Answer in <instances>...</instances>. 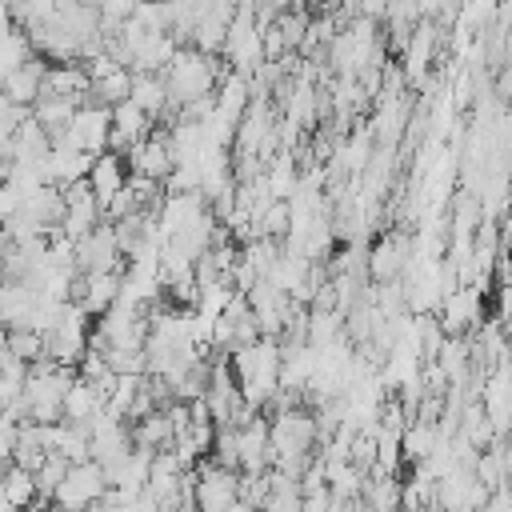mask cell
Segmentation results:
<instances>
[{
  "instance_id": "1",
  "label": "cell",
  "mask_w": 512,
  "mask_h": 512,
  "mask_svg": "<svg viewBox=\"0 0 512 512\" xmlns=\"http://www.w3.org/2000/svg\"><path fill=\"white\" fill-rule=\"evenodd\" d=\"M236 388L244 396V404L252 412H264L272 404V396L280 392V344L272 336H256L252 344L236 348L228 356Z\"/></svg>"
},
{
  "instance_id": "2",
  "label": "cell",
  "mask_w": 512,
  "mask_h": 512,
  "mask_svg": "<svg viewBox=\"0 0 512 512\" xmlns=\"http://www.w3.org/2000/svg\"><path fill=\"white\" fill-rule=\"evenodd\" d=\"M72 380H76L72 364H56L48 356L32 360L28 372H24V392H20V404L12 408V416L16 420H36V424L60 420V404H64V392H68Z\"/></svg>"
},
{
  "instance_id": "3",
  "label": "cell",
  "mask_w": 512,
  "mask_h": 512,
  "mask_svg": "<svg viewBox=\"0 0 512 512\" xmlns=\"http://www.w3.org/2000/svg\"><path fill=\"white\" fill-rule=\"evenodd\" d=\"M216 60L220 56H212V52H200L192 44H180L172 52V60L164 64V72H160L164 92H168V104L172 108H184V104H192L200 96H212L216 84H220V76H224V64H216Z\"/></svg>"
},
{
  "instance_id": "4",
  "label": "cell",
  "mask_w": 512,
  "mask_h": 512,
  "mask_svg": "<svg viewBox=\"0 0 512 512\" xmlns=\"http://www.w3.org/2000/svg\"><path fill=\"white\" fill-rule=\"evenodd\" d=\"M220 56L228 60V72H240V76H252L268 56H264V28L256 20V4L252 0H240L228 32H224V48Z\"/></svg>"
},
{
  "instance_id": "5",
  "label": "cell",
  "mask_w": 512,
  "mask_h": 512,
  "mask_svg": "<svg viewBox=\"0 0 512 512\" xmlns=\"http://www.w3.org/2000/svg\"><path fill=\"white\" fill-rule=\"evenodd\" d=\"M40 336H44V356H48V360L76 368L80 356H84L88 344H92V316H88L76 300H68V304L60 308V316H56Z\"/></svg>"
},
{
  "instance_id": "6",
  "label": "cell",
  "mask_w": 512,
  "mask_h": 512,
  "mask_svg": "<svg viewBox=\"0 0 512 512\" xmlns=\"http://www.w3.org/2000/svg\"><path fill=\"white\" fill-rule=\"evenodd\" d=\"M188 496L200 512H228L240 500V472L216 464L212 456H204L192 472H188Z\"/></svg>"
},
{
  "instance_id": "7",
  "label": "cell",
  "mask_w": 512,
  "mask_h": 512,
  "mask_svg": "<svg viewBox=\"0 0 512 512\" xmlns=\"http://www.w3.org/2000/svg\"><path fill=\"white\" fill-rule=\"evenodd\" d=\"M104 492H108L104 468L96 460H72L68 472H64V480L52 492V504L64 508V512H76V508H92Z\"/></svg>"
},
{
  "instance_id": "8",
  "label": "cell",
  "mask_w": 512,
  "mask_h": 512,
  "mask_svg": "<svg viewBox=\"0 0 512 512\" xmlns=\"http://www.w3.org/2000/svg\"><path fill=\"white\" fill-rule=\"evenodd\" d=\"M108 132H112V108L96 104V100H84L56 140H64V144H72L88 156H100V152H108Z\"/></svg>"
},
{
  "instance_id": "9",
  "label": "cell",
  "mask_w": 512,
  "mask_h": 512,
  "mask_svg": "<svg viewBox=\"0 0 512 512\" xmlns=\"http://www.w3.org/2000/svg\"><path fill=\"white\" fill-rule=\"evenodd\" d=\"M76 268L80 272H120L124 268V248L108 220H100L92 232H84L76 240Z\"/></svg>"
},
{
  "instance_id": "10",
  "label": "cell",
  "mask_w": 512,
  "mask_h": 512,
  "mask_svg": "<svg viewBox=\"0 0 512 512\" xmlns=\"http://www.w3.org/2000/svg\"><path fill=\"white\" fill-rule=\"evenodd\" d=\"M480 292L484 288H476V284H456V288H448L444 296H440V328H444V336H464V332H472V328H480V312H484V304H480Z\"/></svg>"
},
{
  "instance_id": "11",
  "label": "cell",
  "mask_w": 512,
  "mask_h": 512,
  "mask_svg": "<svg viewBox=\"0 0 512 512\" xmlns=\"http://www.w3.org/2000/svg\"><path fill=\"white\" fill-rule=\"evenodd\" d=\"M408 264H412V240H408L404 232H384V236L368 248V256H364V268H368V276H372L376 284L400 280V276L408 272Z\"/></svg>"
},
{
  "instance_id": "12",
  "label": "cell",
  "mask_w": 512,
  "mask_h": 512,
  "mask_svg": "<svg viewBox=\"0 0 512 512\" xmlns=\"http://www.w3.org/2000/svg\"><path fill=\"white\" fill-rule=\"evenodd\" d=\"M60 192H64V216H60V232L64 236L80 240L84 232H92L104 220V208H100L96 192L88 188V180H76V184L60 188Z\"/></svg>"
},
{
  "instance_id": "13",
  "label": "cell",
  "mask_w": 512,
  "mask_h": 512,
  "mask_svg": "<svg viewBox=\"0 0 512 512\" xmlns=\"http://www.w3.org/2000/svg\"><path fill=\"white\" fill-rule=\"evenodd\" d=\"M172 168H176V164H172V148H168V136H164V132H148V136L128 152V172H132V176H144V180L164 184Z\"/></svg>"
},
{
  "instance_id": "14",
  "label": "cell",
  "mask_w": 512,
  "mask_h": 512,
  "mask_svg": "<svg viewBox=\"0 0 512 512\" xmlns=\"http://www.w3.org/2000/svg\"><path fill=\"white\" fill-rule=\"evenodd\" d=\"M44 72H48V60L32 52L24 64H16V68L0 80V92H4L16 108H24V112H28V108L36 104V96L44 92Z\"/></svg>"
},
{
  "instance_id": "15",
  "label": "cell",
  "mask_w": 512,
  "mask_h": 512,
  "mask_svg": "<svg viewBox=\"0 0 512 512\" xmlns=\"http://www.w3.org/2000/svg\"><path fill=\"white\" fill-rule=\"evenodd\" d=\"M120 296V272H80L72 280V296L88 316H100L104 308H112Z\"/></svg>"
},
{
  "instance_id": "16",
  "label": "cell",
  "mask_w": 512,
  "mask_h": 512,
  "mask_svg": "<svg viewBox=\"0 0 512 512\" xmlns=\"http://www.w3.org/2000/svg\"><path fill=\"white\" fill-rule=\"evenodd\" d=\"M148 132H152V116H148L144 108H136L132 100H120V104L112 108V132H108V148H112V152L128 156Z\"/></svg>"
},
{
  "instance_id": "17",
  "label": "cell",
  "mask_w": 512,
  "mask_h": 512,
  "mask_svg": "<svg viewBox=\"0 0 512 512\" xmlns=\"http://www.w3.org/2000/svg\"><path fill=\"white\" fill-rule=\"evenodd\" d=\"M88 168H92V156H88V152H80V148H72V144H64V140H52L48 160H44V184L68 188V184L84 180Z\"/></svg>"
},
{
  "instance_id": "18",
  "label": "cell",
  "mask_w": 512,
  "mask_h": 512,
  "mask_svg": "<svg viewBox=\"0 0 512 512\" xmlns=\"http://www.w3.org/2000/svg\"><path fill=\"white\" fill-rule=\"evenodd\" d=\"M148 472H152V452L148 448H128L120 460H112V464H104V480H108V488H116V492H140L144 484H148Z\"/></svg>"
},
{
  "instance_id": "19",
  "label": "cell",
  "mask_w": 512,
  "mask_h": 512,
  "mask_svg": "<svg viewBox=\"0 0 512 512\" xmlns=\"http://www.w3.org/2000/svg\"><path fill=\"white\" fill-rule=\"evenodd\" d=\"M88 188L96 192V200H100V208L128 184V160L120 156V152H100V156H92V168H88Z\"/></svg>"
},
{
  "instance_id": "20",
  "label": "cell",
  "mask_w": 512,
  "mask_h": 512,
  "mask_svg": "<svg viewBox=\"0 0 512 512\" xmlns=\"http://www.w3.org/2000/svg\"><path fill=\"white\" fill-rule=\"evenodd\" d=\"M96 412H104V392H100L92 380H84V376L76 372V380H72L68 392H64L60 420H68V424H88Z\"/></svg>"
},
{
  "instance_id": "21",
  "label": "cell",
  "mask_w": 512,
  "mask_h": 512,
  "mask_svg": "<svg viewBox=\"0 0 512 512\" xmlns=\"http://www.w3.org/2000/svg\"><path fill=\"white\" fill-rule=\"evenodd\" d=\"M128 436H132V444H136V448H148V452L172 448V436H176V428H172V416H168V408H152V412H144V416L128 420Z\"/></svg>"
},
{
  "instance_id": "22",
  "label": "cell",
  "mask_w": 512,
  "mask_h": 512,
  "mask_svg": "<svg viewBox=\"0 0 512 512\" xmlns=\"http://www.w3.org/2000/svg\"><path fill=\"white\" fill-rule=\"evenodd\" d=\"M88 80H92L88 100L108 104V108H116V104L128 100V92H132V68H124V64H108L104 72H92Z\"/></svg>"
},
{
  "instance_id": "23",
  "label": "cell",
  "mask_w": 512,
  "mask_h": 512,
  "mask_svg": "<svg viewBox=\"0 0 512 512\" xmlns=\"http://www.w3.org/2000/svg\"><path fill=\"white\" fill-rule=\"evenodd\" d=\"M76 108H80V104H76V100H68V96L40 92V96H36V104L28 108V116H32V120H36V124H40V128H44V132L56 140V136L68 128V120L76 116Z\"/></svg>"
},
{
  "instance_id": "24",
  "label": "cell",
  "mask_w": 512,
  "mask_h": 512,
  "mask_svg": "<svg viewBox=\"0 0 512 512\" xmlns=\"http://www.w3.org/2000/svg\"><path fill=\"white\" fill-rule=\"evenodd\" d=\"M128 100L136 104V108H144L152 120L156 116H164L172 104H168V92H164V80H160V72H132V92H128Z\"/></svg>"
},
{
  "instance_id": "25",
  "label": "cell",
  "mask_w": 512,
  "mask_h": 512,
  "mask_svg": "<svg viewBox=\"0 0 512 512\" xmlns=\"http://www.w3.org/2000/svg\"><path fill=\"white\" fill-rule=\"evenodd\" d=\"M0 496L12 504V508H28L40 492H36V480H32V472L24 468V464H4L0 468Z\"/></svg>"
},
{
  "instance_id": "26",
  "label": "cell",
  "mask_w": 512,
  "mask_h": 512,
  "mask_svg": "<svg viewBox=\"0 0 512 512\" xmlns=\"http://www.w3.org/2000/svg\"><path fill=\"white\" fill-rule=\"evenodd\" d=\"M8 352H12L16 360L32 364V360H40V356H44V336H40L36 328H28V324L8 328Z\"/></svg>"
},
{
  "instance_id": "27",
  "label": "cell",
  "mask_w": 512,
  "mask_h": 512,
  "mask_svg": "<svg viewBox=\"0 0 512 512\" xmlns=\"http://www.w3.org/2000/svg\"><path fill=\"white\" fill-rule=\"evenodd\" d=\"M64 472H68V460L60 456V452H48L36 468H32V480H36V492L40 496H48L52 500V492H56V484L64 480Z\"/></svg>"
},
{
  "instance_id": "28",
  "label": "cell",
  "mask_w": 512,
  "mask_h": 512,
  "mask_svg": "<svg viewBox=\"0 0 512 512\" xmlns=\"http://www.w3.org/2000/svg\"><path fill=\"white\" fill-rule=\"evenodd\" d=\"M16 432H20V420H16L12 412H0V468H4V464H12Z\"/></svg>"
},
{
  "instance_id": "29",
  "label": "cell",
  "mask_w": 512,
  "mask_h": 512,
  "mask_svg": "<svg viewBox=\"0 0 512 512\" xmlns=\"http://www.w3.org/2000/svg\"><path fill=\"white\" fill-rule=\"evenodd\" d=\"M24 116H28V112H24V108H16V104L0 92V144H8V140H12V132H16V124H20Z\"/></svg>"
},
{
  "instance_id": "30",
  "label": "cell",
  "mask_w": 512,
  "mask_h": 512,
  "mask_svg": "<svg viewBox=\"0 0 512 512\" xmlns=\"http://www.w3.org/2000/svg\"><path fill=\"white\" fill-rule=\"evenodd\" d=\"M8 360H12V352H8V328L0 324V368H4Z\"/></svg>"
}]
</instances>
